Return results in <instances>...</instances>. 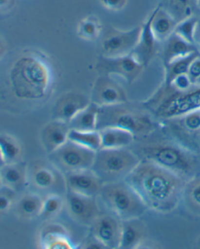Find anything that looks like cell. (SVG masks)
<instances>
[{
	"label": "cell",
	"instance_id": "42",
	"mask_svg": "<svg viewBox=\"0 0 200 249\" xmlns=\"http://www.w3.org/2000/svg\"><path fill=\"white\" fill-rule=\"evenodd\" d=\"M194 86L196 88H200V77L198 79L196 80V82L194 83Z\"/></svg>",
	"mask_w": 200,
	"mask_h": 249
},
{
	"label": "cell",
	"instance_id": "36",
	"mask_svg": "<svg viewBox=\"0 0 200 249\" xmlns=\"http://www.w3.org/2000/svg\"><path fill=\"white\" fill-rule=\"evenodd\" d=\"M167 85L172 86L175 90L179 91H189L195 87L190 78L188 77V73L178 76Z\"/></svg>",
	"mask_w": 200,
	"mask_h": 249
},
{
	"label": "cell",
	"instance_id": "19",
	"mask_svg": "<svg viewBox=\"0 0 200 249\" xmlns=\"http://www.w3.org/2000/svg\"><path fill=\"white\" fill-rule=\"evenodd\" d=\"M39 244L42 249H72L74 248L68 230L60 224L48 221L41 230Z\"/></svg>",
	"mask_w": 200,
	"mask_h": 249
},
{
	"label": "cell",
	"instance_id": "43",
	"mask_svg": "<svg viewBox=\"0 0 200 249\" xmlns=\"http://www.w3.org/2000/svg\"><path fill=\"white\" fill-rule=\"evenodd\" d=\"M197 2H198V10H199L198 14H200V0H197Z\"/></svg>",
	"mask_w": 200,
	"mask_h": 249
},
{
	"label": "cell",
	"instance_id": "8",
	"mask_svg": "<svg viewBox=\"0 0 200 249\" xmlns=\"http://www.w3.org/2000/svg\"><path fill=\"white\" fill-rule=\"evenodd\" d=\"M28 185L37 193L65 196L67 193L64 174L47 159L37 160L28 165Z\"/></svg>",
	"mask_w": 200,
	"mask_h": 249
},
{
	"label": "cell",
	"instance_id": "41",
	"mask_svg": "<svg viewBox=\"0 0 200 249\" xmlns=\"http://www.w3.org/2000/svg\"><path fill=\"white\" fill-rule=\"evenodd\" d=\"M198 23L196 25V32H195L194 44L196 49L200 54V14H198Z\"/></svg>",
	"mask_w": 200,
	"mask_h": 249
},
{
	"label": "cell",
	"instance_id": "26",
	"mask_svg": "<svg viewBox=\"0 0 200 249\" xmlns=\"http://www.w3.org/2000/svg\"><path fill=\"white\" fill-rule=\"evenodd\" d=\"M159 4L172 17L177 23L198 15L197 0H159Z\"/></svg>",
	"mask_w": 200,
	"mask_h": 249
},
{
	"label": "cell",
	"instance_id": "31",
	"mask_svg": "<svg viewBox=\"0 0 200 249\" xmlns=\"http://www.w3.org/2000/svg\"><path fill=\"white\" fill-rule=\"evenodd\" d=\"M103 29L101 22L95 16L82 18L77 24V34L79 38L86 41L97 39Z\"/></svg>",
	"mask_w": 200,
	"mask_h": 249
},
{
	"label": "cell",
	"instance_id": "12",
	"mask_svg": "<svg viewBox=\"0 0 200 249\" xmlns=\"http://www.w3.org/2000/svg\"><path fill=\"white\" fill-rule=\"evenodd\" d=\"M98 198L89 197L67 191L65 209L72 220L81 226L89 227L101 213Z\"/></svg>",
	"mask_w": 200,
	"mask_h": 249
},
{
	"label": "cell",
	"instance_id": "27",
	"mask_svg": "<svg viewBox=\"0 0 200 249\" xmlns=\"http://www.w3.org/2000/svg\"><path fill=\"white\" fill-rule=\"evenodd\" d=\"M99 110V107L91 102L90 105L70 121V127L77 131H96Z\"/></svg>",
	"mask_w": 200,
	"mask_h": 249
},
{
	"label": "cell",
	"instance_id": "4",
	"mask_svg": "<svg viewBox=\"0 0 200 249\" xmlns=\"http://www.w3.org/2000/svg\"><path fill=\"white\" fill-rule=\"evenodd\" d=\"M118 127L130 131L135 139L150 136L161 128L157 121L144 107L129 104L128 102L109 107H99L97 130Z\"/></svg>",
	"mask_w": 200,
	"mask_h": 249
},
{
	"label": "cell",
	"instance_id": "1",
	"mask_svg": "<svg viewBox=\"0 0 200 249\" xmlns=\"http://www.w3.org/2000/svg\"><path fill=\"white\" fill-rule=\"evenodd\" d=\"M125 180L148 210L162 214L170 213L179 206L186 184L174 173L144 160H141Z\"/></svg>",
	"mask_w": 200,
	"mask_h": 249
},
{
	"label": "cell",
	"instance_id": "25",
	"mask_svg": "<svg viewBox=\"0 0 200 249\" xmlns=\"http://www.w3.org/2000/svg\"><path fill=\"white\" fill-rule=\"evenodd\" d=\"M101 135V148L116 149L128 148L135 142L132 133L118 127H106L99 130Z\"/></svg>",
	"mask_w": 200,
	"mask_h": 249
},
{
	"label": "cell",
	"instance_id": "35",
	"mask_svg": "<svg viewBox=\"0 0 200 249\" xmlns=\"http://www.w3.org/2000/svg\"><path fill=\"white\" fill-rule=\"evenodd\" d=\"M18 192L1 186L0 188V211L1 213H7L12 208L13 205L16 203V195Z\"/></svg>",
	"mask_w": 200,
	"mask_h": 249
},
{
	"label": "cell",
	"instance_id": "6",
	"mask_svg": "<svg viewBox=\"0 0 200 249\" xmlns=\"http://www.w3.org/2000/svg\"><path fill=\"white\" fill-rule=\"evenodd\" d=\"M98 198L108 212L122 221L141 218L148 210L126 180L104 184Z\"/></svg>",
	"mask_w": 200,
	"mask_h": 249
},
{
	"label": "cell",
	"instance_id": "14",
	"mask_svg": "<svg viewBox=\"0 0 200 249\" xmlns=\"http://www.w3.org/2000/svg\"><path fill=\"white\" fill-rule=\"evenodd\" d=\"M91 102L99 107H109L127 103V94L111 76L99 74L91 90Z\"/></svg>",
	"mask_w": 200,
	"mask_h": 249
},
{
	"label": "cell",
	"instance_id": "13",
	"mask_svg": "<svg viewBox=\"0 0 200 249\" xmlns=\"http://www.w3.org/2000/svg\"><path fill=\"white\" fill-rule=\"evenodd\" d=\"M90 235L106 249H118L121 243L122 220L111 213H100L90 227Z\"/></svg>",
	"mask_w": 200,
	"mask_h": 249
},
{
	"label": "cell",
	"instance_id": "44",
	"mask_svg": "<svg viewBox=\"0 0 200 249\" xmlns=\"http://www.w3.org/2000/svg\"><path fill=\"white\" fill-rule=\"evenodd\" d=\"M199 244H200V240H199Z\"/></svg>",
	"mask_w": 200,
	"mask_h": 249
},
{
	"label": "cell",
	"instance_id": "33",
	"mask_svg": "<svg viewBox=\"0 0 200 249\" xmlns=\"http://www.w3.org/2000/svg\"><path fill=\"white\" fill-rule=\"evenodd\" d=\"M183 198L188 206L196 212H200V176L194 177L186 182Z\"/></svg>",
	"mask_w": 200,
	"mask_h": 249
},
{
	"label": "cell",
	"instance_id": "18",
	"mask_svg": "<svg viewBox=\"0 0 200 249\" xmlns=\"http://www.w3.org/2000/svg\"><path fill=\"white\" fill-rule=\"evenodd\" d=\"M71 127L68 123L53 120L43 127L41 132V142L44 150L50 154L69 140Z\"/></svg>",
	"mask_w": 200,
	"mask_h": 249
},
{
	"label": "cell",
	"instance_id": "10",
	"mask_svg": "<svg viewBox=\"0 0 200 249\" xmlns=\"http://www.w3.org/2000/svg\"><path fill=\"white\" fill-rule=\"evenodd\" d=\"M142 31V24L127 31L109 27L101 41V55L117 57L129 55L136 46Z\"/></svg>",
	"mask_w": 200,
	"mask_h": 249
},
{
	"label": "cell",
	"instance_id": "23",
	"mask_svg": "<svg viewBox=\"0 0 200 249\" xmlns=\"http://www.w3.org/2000/svg\"><path fill=\"white\" fill-rule=\"evenodd\" d=\"M151 29L160 43H163L175 32L176 20L166 10L157 5L150 14Z\"/></svg>",
	"mask_w": 200,
	"mask_h": 249
},
{
	"label": "cell",
	"instance_id": "29",
	"mask_svg": "<svg viewBox=\"0 0 200 249\" xmlns=\"http://www.w3.org/2000/svg\"><path fill=\"white\" fill-rule=\"evenodd\" d=\"M200 55L199 52H196L194 53L186 55L184 57L179 58L169 64L163 65L164 69V77L163 83L169 85L171 81L178 76L188 73L192 61Z\"/></svg>",
	"mask_w": 200,
	"mask_h": 249
},
{
	"label": "cell",
	"instance_id": "7",
	"mask_svg": "<svg viewBox=\"0 0 200 249\" xmlns=\"http://www.w3.org/2000/svg\"><path fill=\"white\" fill-rule=\"evenodd\" d=\"M140 161L135 151L128 148H101L96 152L91 170L104 184H109L126 180Z\"/></svg>",
	"mask_w": 200,
	"mask_h": 249
},
{
	"label": "cell",
	"instance_id": "34",
	"mask_svg": "<svg viewBox=\"0 0 200 249\" xmlns=\"http://www.w3.org/2000/svg\"><path fill=\"white\" fill-rule=\"evenodd\" d=\"M198 15H194L179 22L175 28V33L188 42L194 44L195 32L198 23Z\"/></svg>",
	"mask_w": 200,
	"mask_h": 249
},
{
	"label": "cell",
	"instance_id": "16",
	"mask_svg": "<svg viewBox=\"0 0 200 249\" xmlns=\"http://www.w3.org/2000/svg\"><path fill=\"white\" fill-rule=\"evenodd\" d=\"M91 103V99L80 92L64 93L55 101L53 109V120H59L69 124L77 113Z\"/></svg>",
	"mask_w": 200,
	"mask_h": 249
},
{
	"label": "cell",
	"instance_id": "30",
	"mask_svg": "<svg viewBox=\"0 0 200 249\" xmlns=\"http://www.w3.org/2000/svg\"><path fill=\"white\" fill-rule=\"evenodd\" d=\"M69 140L95 152L101 149V135L97 130L86 131L71 129Z\"/></svg>",
	"mask_w": 200,
	"mask_h": 249
},
{
	"label": "cell",
	"instance_id": "5",
	"mask_svg": "<svg viewBox=\"0 0 200 249\" xmlns=\"http://www.w3.org/2000/svg\"><path fill=\"white\" fill-rule=\"evenodd\" d=\"M142 105L160 122L184 116L200 109V88L179 91L162 83Z\"/></svg>",
	"mask_w": 200,
	"mask_h": 249
},
{
	"label": "cell",
	"instance_id": "32",
	"mask_svg": "<svg viewBox=\"0 0 200 249\" xmlns=\"http://www.w3.org/2000/svg\"><path fill=\"white\" fill-rule=\"evenodd\" d=\"M65 208V196L51 194L44 198L42 213L39 218L46 221H50L60 214Z\"/></svg>",
	"mask_w": 200,
	"mask_h": 249
},
{
	"label": "cell",
	"instance_id": "40",
	"mask_svg": "<svg viewBox=\"0 0 200 249\" xmlns=\"http://www.w3.org/2000/svg\"><path fill=\"white\" fill-rule=\"evenodd\" d=\"M16 0H0V9L1 12L7 13L12 10L15 5Z\"/></svg>",
	"mask_w": 200,
	"mask_h": 249
},
{
	"label": "cell",
	"instance_id": "11",
	"mask_svg": "<svg viewBox=\"0 0 200 249\" xmlns=\"http://www.w3.org/2000/svg\"><path fill=\"white\" fill-rule=\"evenodd\" d=\"M145 68L137 61L131 53L117 57L101 55L95 66V70L99 74L119 76L129 85L136 81Z\"/></svg>",
	"mask_w": 200,
	"mask_h": 249
},
{
	"label": "cell",
	"instance_id": "17",
	"mask_svg": "<svg viewBox=\"0 0 200 249\" xmlns=\"http://www.w3.org/2000/svg\"><path fill=\"white\" fill-rule=\"evenodd\" d=\"M150 15L147 20L142 24L139 39L136 46L131 53V55L135 58L137 61L146 68L150 64L155 55L158 51L160 42L155 37L153 31L151 29Z\"/></svg>",
	"mask_w": 200,
	"mask_h": 249
},
{
	"label": "cell",
	"instance_id": "37",
	"mask_svg": "<svg viewBox=\"0 0 200 249\" xmlns=\"http://www.w3.org/2000/svg\"><path fill=\"white\" fill-rule=\"evenodd\" d=\"M99 2L107 10L120 11L126 6L127 0H99Z\"/></svg>",
	"mask_w": 200,
	"mask_h": 249
},
{
	"label": "cell",
	"instance_id": "15",
	"mask_svg": "<svg viewBox=\"0 0 200 249\" xmlns=\"http://www.w3.org/2000/svg\"><path fill=\"white\" fill-rule=\"evenodd\" d=\"M67 191L89 197L98 198L104 183L99 177L90 170L64 174Z\"/></svg>",
	"mask_w": 200,
	"mask_h": 249
},
{
	"label": "cell",
	"instance_id": "21",
	"mask_svg": "<svg viewBox=\"0 0 200 249\" xmlns=\"http://www.w3.org/2000/svg\"><path fill=\"white\" fill-rule=\"evenodd\" d=\"M161 45L160 53L163 65L198 52L194 44L188 42L175 32Z\"/></svg>",
	"mask_w": 200,
	"mask_h": 249
},
{
	"label": "cell",
	"instance_id": "28",
	"mask_svg": "<svg viewBox=\"0 0 200 249\" xmlns=\"http://www.w3.org/2000/svg\"><path fill=\"white\" fill-rule=\"evenodd\" d=\"M22 154L20 142L12 135L2 134L0 136L1 164L19 162Z\"/></svg>",
	"mask_w": 200,
	"mask_h": 249
},
{
	"label": "cell",
	"instance_id": "38",
	"mask_svg": "<svg viewBox=\"0 0 200 249\" xmlns=\"http://www.w3.org/2000/svg\"><path fill=\"white\" fill-rule=\"evenodd\" d=\"M188 75L194 85L196 80L200 77V55L192 61L188 70Z\"/></svg>",
	"mask_w": 200,
	"mask_h": 249
},
{
	"label": "cell",
	"instance_id": "3",
	"mask_svg": "<svg viewBox=\"0 0 200 249\" xmlns=\"http://www.w3.org/2000/svg\"><path fill=\"white\" fill-rule=\"evenodd\" d=\"M141 160L149 161L188 181L194 178L197 160L194 152L166 137V140L143 144L134 150Z\"/></svg>",
	"mask_w": 200,
	"mask_h": 249
},
{
	"label": "cell",
	"instance_id": "9",
	"mask_svg": "<svg viewBox=\"0 0 200 249\" xmlns=\"http://www.w3.org/2000/svg\"><path fill=\"white\" fill-rule=\"evenodd\" d=\"M96 152L68 140L61 147L48 155V160L63 174L90 170Z\"/></svg>",
	"mask_w": 200,
	"mask_h": 249
},
{
	"label": "cell",
	"instance_id": "24",
	"mask_svg": "<svg viewBox=\"0 0 200 249\" xmlns=\"http://www.w3.org/2000/svg\"><path fill=\"white\" fill-rule=\"evenodd\" d=\"M44 198L37 192L25 193L15 203L18 217L25 220L38 218L42 213Z\"/></svg>",
	"mask_w": 200,
	"mask_h": 249
},
{
	"label": "cell",
	"instance_id": "20",
	"mask_svg": "<svg viewBox=\"0 0 200 249\" xmlns=\"http://www.w3.org/2000/svg\"><path fill=\"white\" fill-rule=\"evenodd\" d=\"M0 180L1 186L16 192H23L28 186V165L21 161L1 164Z\"/></svg>",
	"mask_w": 200,
	"mask_h": 249
},
{
	"label": "cell",
	"instance_id": "39",
	"mask_svg": "<svg viewBox=\"0 0 200 249\" xmlns=\"http://www.w3.org/2000/svg\"><path fill=\"white\" fill-rule=\"evenodd\" d=\"M82 246L81 248L82 249H106L105 246L103 244L100 243L97 239H95V237L90 235L87 239L85 240V242L82 244Z\"/></svg>",
	"mask_w": 200,
	"mask_h": 249
},
{
	"label": "cell",
	"instance_id": "22",
	"mask_svg": "<svg viewBox=\"0 0 200 249\" xmlns=\"http://www.w3.org/2000/svg\"><path fill=\"white\" fill-rule=\"evenodd\" d=\"M145 224L140 218L122 221L120 249H135L143 245L146 237Z\"/></svg>",
	"mask_w": 200,
	"mask_h": 249
},
{
	"label": "cell",
	"instance_id": "45",
	"mask_svg": "<svg viewBox=\"0 0 200 249\" xmlns=\"http://www.w3.org/2000/svg\"></svg>",
	"mask_w": 200,
	"mask_h": 249
},
{
	"label": "cell",
	"instance_id": "2",
	"mask_svg": "<svg viewBox=\"0 0 200 249\" xmlns=\"http://www.w3.org/2000/svg\"><path fill=\"white\" fill-rule=\"evenodd\" d=\"M9 80L15 97L25 101H40L50 91L51 71L41 54L25 53L14 62Z\"/></svg>",
	"mask_w": 200,
	"mask_h": 249
}]
</instances>
